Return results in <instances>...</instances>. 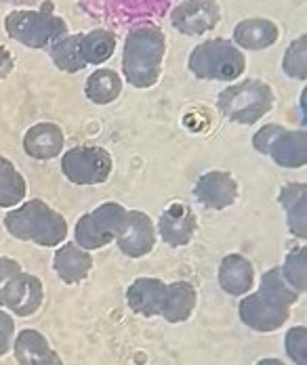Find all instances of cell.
Masks as SVG:
<instances>
[{
    "label": "cell",
    "mask_w": 307,
    "mask_h": 365,
    "mask_svg": "<svg viewBox=\"0 0 307 365\" xmlns=\"http://www.w3.org/2000/svg\"><path fill=\"white\" fill-rule=\"evenodd\" d=\"M299 296L282 277L280 267H273L263 273L259 290L240 300V319L255 331H276L291 317V307Z\"/></svg>",
    "instance_id": "6da1fadb"
},
{
    "label": "cell",
    "mask_w": 307,
    "mask_h": 365,
    "mask_svg": "<svg viewBox=\"0 0 307 365\" xmlns=\"http://www.w3.org/2000/svg\"><path fill=\"white\" fill-rule=\"evenodd\" d=\"M166 55V36L150 21L135 24L122 46V76L135 88H152L160 80Z\"/></svg>",
    "instance_id": "7a4b0ae2"
},
{
    "label": "cell",
    "mask_w": 307,
    "mask_h": 365,
    "mask_svg": "<svg viewBox=\"0 0 307 365\" xmlns=\"http://www.w3.org/2000/svg\"><path fill=\"white\" fill-rule=\"evenodd\" d=\"M4 229L21 242H32L44 248L61 246L68 237V220L53 210L44 200H26L11 208L4 217Z\"/></svg>",
    "instance_id": "3957f363"
},
{
    "label": "cell",
    "mask_w": 307,
    "mask_h": 365,
    "mask_svg": "<svg viewBox=\"0 0 307 365\" xmlns=\"http://www.w3.org/2000/svg\"><path fill=\"white\" fill-rule=\"evenodd\" d=\"M6 36L26 48L39 51L49 48L59 38L68 36V24L53 13V4H44L42 9H17L4 17Z\"/></svg>",
    "instance_id": "277c9868"
},
{
    "label": "cell",
    "mask_w": 307,
    "mask_h": 365,
    "mask_svg": "<svg viewBox=\"0 0 307 365\" xmlns=\"http://www.w3.org/2000/svg\"><path fill=\"white\" fill-rule=\"evenodd\" d=\"M276 95L268 82L263 80H242L238 84H230L217 97L219 111L236 124H257L266 113L273 110Z\"/></svg>",
    "instance_id": "5b68a950"
},
{
    "label": "cell",
    "mask_w": 307,
    "mask_h": 365,
    "mask_svg": "<svg viewBox=\"0 0 307 365\" xmlns=\"http://www.w3.org/2000/svg\"><path fill=\"white\" fill-rule=\"evenodd\" d=\"M188 68L200 80L231 82L244 73L246 57L231 40L213 38L193 46Z\"/></svg>",
    "instance_id": "8992f818"
},
{
    "label": "cell",
    "mask_w": 307,
    "mask_h": 365,
    "mask_svg": "<svg viewBox=\"0 0 307 365\" xmlns=\"http://www.w3.org/2000/svg\"><path fill=\"white\" fill-rule=\"evenodd\" d=\"M42 298L44 290L39 277L26 273L17 260L0 256V307L17 317H30L40 309Z\"/></svg>",
    "instance_id": "52a82bcc"
},
{
    "label": "cell",
    "mask_w": 307,
    "mask_h": 365,
    "mask_svg": "<svg viewBox=\"0 0 307 365\" xmlns=\"http://www.w3.org/2000/svg\"><path fill=\"white\" fill-rule=\"evenodd\" d=\"M253 147L271 158L280 168H303L307 164V133L280 124H266L253 137Z\"/></svg>",
    "instance_id": "ba28073f"
},
{
    "label": "cell",
    "mask_w": 307,
    "mask_h": 365,
    "mask_svg": "<svg viewBox=\"0 0 307 365\" xmlns=\"http://www.w3.org/2000/svg\"><path fill=\"white\" fill-rule=\"evenodd\" d=\"M126 219V208L118 202H106L80 217L74 227V242L84 250H99L116 242Z\"/></svg>",
    "instance_id": "9c48e42d"
},
{
    "label": "cell",
    "mask_w": 307,
    "mask_h": 365,
    "mask_svg": "<svg viewBox=\"0 0 307 365\" xmlns=\"http://www.w3.org/2000/svg\"><path fill=\"white\" fill-rule=\"evenodd\" d=\"M114 160L108 149L78 145L61 155V173L74 185H101L110 179Z\"/></svg>",
    "instance_id": "30bf717a"
},
{
    "label": "cell",
    "mask_w": 307,
    "mask_h": 365,
    "mask_svg": "<svg viewBox=\"0 0 307 365\" xmlns=\"http://www.w3.org/2000/svg\"><path fill=\"white\" fill-rule=\"evenodd\" d=\"M221 21V6L217 0H183L171 11V24L186 36H202Z\"/></svg>",
    "instance_id": "8fae6325"
},
{
    "label": "cell",
    "mask_w": 307,
    "mask_h": 365,
    "mask_svg": "<svg viewBox=\"0 0 307 365\" xmlns=\"http://www.w3.org/2000/svg\"><path fill=\"white\" fill-rule=\"evenodd\" d=\"M156 227L152 217H148L144 210H126L124 225L116 237V244L120 252L129 258H141L150 255L156 246Z\"/></svg>",
    "instance_id": "7c38bea8"
},
{
    "label": "cell",
    "mask_w": 307,
    "mask_h": 365,
    "mask_svg": "<svg viewBox=\"0 0 307 365\" xmlns=\"http://www.w3.org/2000/svg\"><path fill=\"white\" fill-rule=\"evenodd\" d=\"M196 231H198V217L188 204L181 202H173L162 210L156 229L160 240L171 248L188 246L193 240Z\"/></svg>",
    "instance_id": "4fadbf2b"
},
{
    "label": "cell",
    "mask_w": 307,
    "mask_h": 365,
    "mask_svg": "<svg viewBox=\"0 0 307 365\" xmlns=\"http://www.w3.org/2000/svg\"><path fill=\"white\" fill-rule=\"evenodd\" d=\"M193 197L208 210H226L238 197V182L226 170H208L193 185Z\"/></svg>",
    "instance_id": "5bb4252c"
},
{
    "label": "cell",
    "mask_w": 307,
    "mask_h": 365,
    "mask_svg": "<svg viewBox=\"0 0 307 365\" xmlns=\"http://www.w3.org/2000/svg\"><path fill=\"white\" fill-rule=\"evenodd\" d=\"M64 145H66L64 130L55 122H39L30 126L28 133L24 135V151L32 160H40V162L59 158L64 153Z\"/></svg>",
    "instance_id": "9a60e30c"
},
{
    "label": "cell",
    "mask_w": 307,
    "mask_h": 365,
    "mask_svg": "<svg viewBox=\"0 0 307 365\" xmlns=\"http://www.w3.org/2000/svg\"><path fill=\"white\" fill-rule=\"evenodd\" d=\"M166 284L156 277H139L126 290L129 309L141 317H160Z\"/></svg>",
    "instance_id": "2e32d148"
},
{
    "label": "cell",
    "mask_w": 307,
    "mask_h": 365,
    "mask_svg": "<svg viewBox=\"0 0 307 365\" xmlns=\"http://www.w3.org/2000/svg\"><path fill=\"white\" fill-rule=\"evenodd\" d=\"M13 353L19 365H64L39 329H21L13 342Z\"/></svg>",
    "instance_id": "e0dca14e"
},
{
    "label": "cell",
    "mask_w": 307,
    "mask_h": 365,
    "mask_svg": "<svg viewBox=\"0 0 307 365\" xmlns=\"http://www.w3.org/2000/svg\"><path fill=\"white\" fill-rule=\"evenodd\" d=\"M53 269L61 282L70 286L80 284L93 271V256L89 250L80 248L76 242H68V244H61L59 250L55 252Z\"/></svg>",
    "instance_id": "ac0fdd59"
},
{
    "label": "cell",
    "mask_w": 307,
    "mask_h": 365,
    "mask_svg": "<svg viewBox=\"0 0 307 365\" xmlns=\"http://www.w3.org/2000/svg\"><path fill=\"white\" fill-rule=\"evenodd\" d=\"M280 38V28L276 21L263 19V17H253V19H242L233 28V44L242 51H266L273 46Z\"/></svg>",
    "instance_id": "d6986e66"
},
{
    "label": "cell",
    "mask_w": 307,
    "mask_h": 365,
    "mask_svg": "<svg viewBox=\"0 0 307 365\" xmlns=\"http://www.w3.org/2000/svg\"><path fill=\"white\" fill-rule=\"evenodd\" d=\"M280 206L286 212V225L288 231L295 237L307 235V187L306 182H288L280 189L278 195Z\"/></svg>",
    "instance_id": "ffe728a7"
},
{
    "label": "cell",
    "mask_w": 307,
    "mask_h": 365,
    "mask_svg": "<svg viewBox=\"0 0 307 365\" xmlns=\"http://www.w3.org/2000/svg\"><path fill=\"white\" fill-rule=\"evenodd\" d=\"M255 269L242 255H228L219 264V286L230 296H242L253 288Z\"/></svg>",
    "instance_id": "44dd1931"
},
{
    "label": "cell",
    "mask_w": 307,
    "mask_h": 365,
    "mask_svg": "<svg viewBox=\"0 0 307 365\" xmlns=\"http://www.w3.org/2000/svg\"><path fill=\"white\" fill-rule=\"evenodd\" d=\"M196 307V288L190 282L166 284L164 304L160 317L168 324H181L192 317Z\"/></svg>",
    "instance_id": "7402d4cb"
},
{
    "label": "cell",
    "mask_w": 307,
    "mask_h": 365,
    "mask_svg": "<svg viewBox=\"0 0 307 365\" xmlns=\"http://www.w3.org/2000/svg\"><path fill=\"white\" fill-rule=\"evenodd\" d=\"M124 80L122 76L110 68H99L86 78L84 95L95 106H110L122 95Z\"/></svg>",
    "instance_id": "603a6c76"
},
{
    "label": "cell",
    "mask_w": 307,
    "mask_h": 365,
    "mask_svg": "<svg viewBox=\"0 0 307 365\" xmlns=\"http://www.w3.org/2000/svg\"><path fill=\"white\" fill-rule=\"evenodd\" d=\"M28 182L15 164L0 155V208H17L26 202Z\"/></svg>",
    "instance_id": "cb8c5ba5"
},
{
    "label": "cell",
    "mask_w": 307,
    "mask_h": 365,
    "mask_svg": "<svg viewBox=\"0 0 307 365\" xmlns=\"http://www.w3.org/2000/svg\"><path fill=\"white\" fill-rule=\"evenodd\" d=\"M80 51L86 66H101L112 59L116 51V36L110 30H91L80 34Z\"/></svg>",
    "instance_id": "d4e9b609"
},
{
    "label": "cell",
    "mask_w": 307,
    "mask_h": 365,
    "mask_svg": "<svg viewBox=\"0 0 307 365\" xmlns=\"http://www.w3.org/2000/svg\"><path fill=\"white\" fill-rule=\"evenodd\" d=\"M49 55L57 70L66 73H78L86 68L80 51V34H68L49 46Z\"/></svg>",
    "instance_id": "484cf974"
},
{
    "label": "cell",
    "mask_w": 307,
    "mask_h": 365,
    "mask_svg": "<svg viewBox=\"0 0 307 365\" xmlns=\"http://www.w3.org/2000/svg\"><path fill=\"white\" fill-rule=\"evenodd\" d=\"M306 262H307V255L306 248L297 246L293 248L286 258H284V264L280 267L282 271V277L286 279V284L295 290V292L303 294L306 292Z\"/></svg>",
    "instance_id": "4316f807"
},
{
    "label": "cell",
    "mask_w": 307,
    "mask_h": 365,
    "mask_svg": "<svg viewBox=\"0 0 307 365\" xmlns=\"http://www.w3.org/2000/svg\"><path fill=\"white\" fill-rule=\"evenodd\" d=\"M282 70L286 76L295 78V80H307V36L295 38L284 57H282Z\"/></svg>",
    "instance_id": "83f0119b"
},
{
    "label": "cell",
    "mask_w": 307,
    "mask_h": 365,
    "mask_svg": "<svg viewBox=\"0 0 307 365\" xmlns=\"http://www.w3.org/2000/svg\"><path fill=\"white\" fill-rule=\"evenodd\" d=\"M284 346H286V353L288 357L295 361L297 365H307V329L303 326H297V328L288 329L286 338H284Z\"/></svg>",
    "instance_id": "f1b7e54d"
},
{
    "label": "cell",
    "mask_w": 307,
    "mask_h": 365,
    "mask_svg": "<svg viewBox=\"0 0 307 365\" xmlns=\"http://www.w3.org/2000/svg\"><path fill=\"white\" fill-rule=\"evenodd\" d=\"M13 338H15V322L9 313L0 311V357H4L11 351Z\"/></svg>",
    "instance_id": "f546056e"
},
{
    "label": "cell",
    "mask_w": 307,
    "mask_h": 365,
    "mask_svg": "<svg viewBox=\"0 0 307 365\" xmlns=\"http://www.w3.org/2000/svg\"><path fill=\"white\" fill-rule=\"evenodd\" d=\"M13 68H15V59H13L11 51L0 44V80L13 72Z\"/></svg>",
    "instance_id": "4dcf8cb0"
},
{
    "label": "cell",
    "mask_w": 307,
    "mask_h": 365,
    "mask_svg": "<svg viewBox=\"0 0 307 365\" xmlns=\"http://www.w3.org/2000/svg\"><path fill=\"white\" fill-rule=\"evenodd\" d=\"M257 365H284L280 359H261Z\"/></svg>",
    "instance_id": "1f68e13d"
}]
</instances>
